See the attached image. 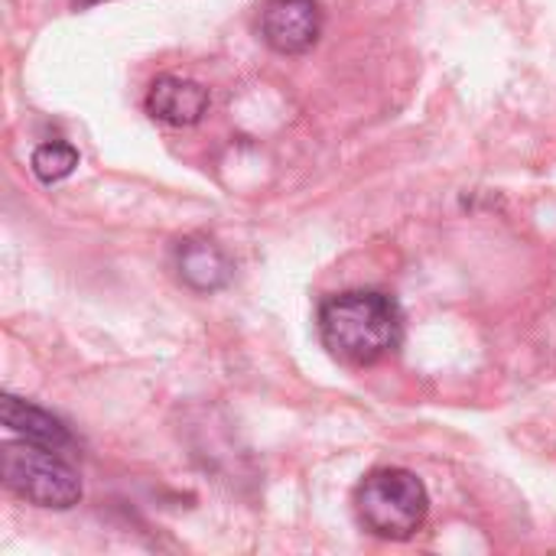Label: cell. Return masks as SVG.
<instances>
[{
	"instance_id": "obj_3",
	"label": "cell",
	"mask_w": 556,
	"mask_h": 556,
	"mask_svg": "<svg viewBox=\"0 0 556 556\" xmlns=\"http://www.w3.org/2000/svg\"><path fill=\"white\" fill-rule=\"evenodd\" d=\"M0 479L16 498L36 508L68 511L81 502L78 472L65 459H59L55 450L29 440L0 446Z\"/></svg>"
},
{
	"instance_id": "obj_5",
	"label": "cell",
	"mask_w": 556,
	"mask_h": 556,
	"mask_svg": "<svg viewBox=\"0 0 556 556\" xmlns=\"http://www.w3.org/2000/svg\"><path fill=\"white\" fill-rule=\"evenodd\" d=\"M147 111L169 127H192L208 111V88L192 78L160 75L147 91Z\"/></svg>"
},
{
	"instance_id": "obj_4",
	"label": "cell",
	"mask_w": 556,
	"mask_h": 556,
	"mask_svg": "<svg viewBox=\"0 0 556 556\" xmlns=\"http://www.w3.org/2000/svg\"><path fill=\"white\" fill-rule=\"evenodd\" d=\"M261 39L280 55L309 52L323 33V10L316 0H264Z\"/></svg>"
},
{
	"instance_id": "obj_6",
	"label": "cell",
	"mask_w": 556,
	"mask_h": 556,
	"mask_svg": "<svg viewBox=\"0 0 556 556\" xmlns=\"http://www.w3.org/2000/svg\"><path fill=\"white\" fill-rule=\"evenodd\" d=\"M176 274L189 290L215 293V290L231 283L235 267H231L228 254L212 238L192 235V238H182L176 244Z\"/></svg>"
},
{
	"instance_id": "obj_8",
	"label": "cell",
	"mask_w": 556,
	"mask_h": 556,
	"mask_svg": "<svg viewBox=\"0 0 556 556\" xmlns=\"http://www.w3.org/2000/svg\"><path fill=\"white\" fill-rule=\"evenodd\" d=\"M29 166H33V176H36L39 182L52 186V182H59V179H65V176L75 173V166H78V150H75L72 143L49 140V143H39V147L33 150Z\"/></svg>"
},
{
	"instance_id": "obj_1",
	"label": "cell",
	"mask_w": 556,
	"mask_h": 556,
	"mask_svg": "<svg viewBox=\"0 0 556 556\" xmlns=\"http://www.w3.org/2000/svg\"><path fill=\"white\" fill-rule=\"evenodd\" d=\"M319 336L329 355L349 368H371L391 358L404 339V316L394 296L349 290L319 306Z\"/></svg>"
},
{
	"instance_id": "obj_7",
	"label": "cell",
	"mask_w": 556,
	"mask_h": 556,
	"mask_svg": "<svg viewBox=\"0 0 556 556\" xmlns=\"http://www.w3.org/2000/svg\"><path fill=\"white\" fill-rule=\"evenodd\" d=\"M0 420L10 433H16L20 440H29V443H39V446H49L55 453L68 450L75 440L72 433L62 427V420H55L52 414L39 410L36 404L29 401H20L13 394H3L0 401Z\"/></svg>"
},
{
	"instance_id": "obj_2",
	"label": "cell",
	"mask_w": 556,
	"mask_h": 556,
	"mask_svg": "<svg viewBox=\"0 0 556 556\" xmlns=\"http://www.w3.org/2000/svg\"><path fill=\"white\" fill-rule=\"evenodd\" d=\"M358 525L381 541H410L430 515V495L410 469H375L355 489Z\"/></svg>"
}]
</instances>
